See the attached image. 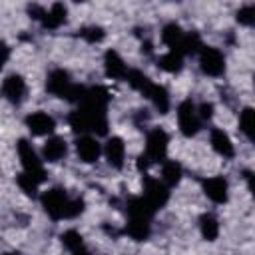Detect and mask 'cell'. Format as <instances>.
<instances>
[{
	"label": "cell",
	"instance_id": "obj_1",
	"mask_svg": "<svg viewBox=\"0 0 255 255\" xmlns=\"http://www.w3.org/2000/svg\"><path fill=\"white\" fill-rule=\"evenodd\" d=\"M40 203L44 207V211L54 219H74L84 211V199L82 197H70L66 193V189L62 187H52L46 189L40 195Z\"/></svg>",
	"mask_w": 255,
	"mask_h": 255
},
{
	"label": "cell",
	"instance_id": "obj_2",
	"mask_svg": "<svg viewBox=\"0 0 255 255\" xmlns=\"http://www.w3.org/2000/svg\"><path fill=\"white\" fill-rule=\"evenodd\" d=\"M70 128L82 135H106L108 133V114L106 110L90 108V106H80L68 116Z\"/></svg>",
	"mask_w": 255,
	"mask_h": 255
},
{
	"label": "cell",
	"instance_id": "obj_3",
	"mask_svg": "<svg viewBox=\"0 0 255 255\" xmlns=\"http://www.w3.org/2000/svg\"><path fill=\"white\" fill-rule=\"evenodd\" d=\"M46 90L56 96V98H62V100H70V102H78L84 98V92L86 88L84 86H78L72 82L70 74L66 70H52L48 80H46Z\"/></svg>",
	"mask_w": 255,
	"mask_h": 255
},
{
	"label": "cell",
	"instance_id": "obj_4",
	"mask_svg": "<svg viewBox=\"0 0 255 255\" xmlns=\"http://www.w3.org/2000/svg\"><path fill=\"white\" fill-rule=\"evenodd\" d=\"M16 151H18V157H20V163L24 167V173H28L30 177H34L38 183H44L46 181V169H44V163L42 159L38 157L36 149L32 147V143L28 139H18L16 143Z\"/></svg>",
	"mask_w": 255,
	"mask_h": 255
},
{
	"label": "cell",
	"instance_id": "obj_5",
	"mask_svg": "<svg viewBox=\"0 0 255 255\" xmlns=\"http://www.w3.org/2000/svg\"><path fill=\"white\" fill-rule=\"evenodd\" d=\"M167 145H169V135L161 128H153L147 131L145 137V157L151 163H163L167 155Z\"/></svg>",
	"mask_w": 255,
	"mask_h": 255
},
{
	"label": "cell",
	"instance_id": "obj_6",
	"mask_svg": "<svg viewBox=\"0 0 255 255\" xmlns=\"http://www.w3.org/2000/svg\"><path fill=\"white\" fill-rule=\"evenodd\" d=\"M201 124L203 122L199 120L197 106L191 100H183L177 106V126H179V131L185 137H193L201 129Z\"/></svg>",
	"mask_w": 255,
	"mask_h": 255
},
{
	"label": "cell",
	"instance_id": "obj_7",
	"mask_svg": "<svg viewBox=\"0 0 255 255\" xmlns=\"http://www.w3.org/2000/svg\"><path fill=\"white\" fill-rule=\"evenodd\" d=\"M199 56V68L205 76L211 78H219L225 72V56L219 48L213 46H201V50L197 52Z\"/></svg>",
	"mask_w": 255,
	"mask_h": 255
},
{
	"label": "cell",
	"instance_id": "obj_8",
	"mask_svg": "<svg viewBox=\"0 0 255 255\" xmlns=\"http://www.w3.org/2000/svg\"><path fill=\"white\" fill-rule=\"evenodd\" d=\"M141 197L157 211V209H161L169 201V187L161 179L145 177V181H143V195Z\"/></svg>",
	"mask_w": 255,
	"mask_h": 255
},
{
	"label": "cell",
	"instance_id": "obj_9",
	"mask_svg": "<svg viewBox=\"0 0 255 255\" xmlns=\"http://www.w3.org/2000/svg\"><path fill=\"white\" fill-rule=\"evenodd\" d=\"M26 92H28V86L20 74H10L2 80V94L10 104H16V106L22 104L26 98Z\"/></svg>",
	"mask_w": 255,
	"mask_h": 255
},
{
	"label": "cell",
	"instance_id": "obj_10",
	"mask_svg": "<svg viewBox=\"0 0 255 255\" xmlns=\"http://www.w3.org/2000/svg\"><path fill=\"white\" fill-rule=\"evenodd\" d=\"M201 187H203V193L207 199H211L213 203H225L227 197H229V185H227V179L221 177V175H211V177H205L201 181Z\"/></svg>",
	"mask_w": 255,
	"mask_h": 255
},
{
	"label": "cell",
	"instance_id": "obj_11",
	"mask_svg": "<svg viewBox=\"0 0 255 255\" xmlns=\"http://www.w3.org/2000/svg\"><path fill=\"white\" fill-rule=\"evenodd\" d=\"M26 128L30 129V133L32 135H38V137H42V135H50L54 129H56V120L50 116V114H46V112H32L30 116H26Z\"/></svg>",
	"mask_w": 255,
	"mask_h": 255
},
{
	"label": "cell",
	"instance_id": "obj_12",
	"mask_svg": "<svg viewBox=\"0 0 255 255\" xmlns=\"http://www.w3.org/2000/svg\"><path fill=\"white\" fill-rule=\"evenodd\" d=\"M76 153L84 163H94L102 155V145L94 135H80L76 139Z\"/></svg>",
	"mask_w": 255,
	"mask_h": 255
},
{
	"label": "cell",
	"instance_id": "obj_13",
	"mask_svg": "<svg viewBox=\"0 0 255 255\" xmlns=\"http://www.w3.org/2000/svg\"><path fill=\"white\" fill-rule=\"evenodd\" d=\"M102 151L106 153V159H108V163L112 167H116V169L124 167V163H126V143H124V139L120 135L108 137V141H106Z\"/></svg>",
	"mask_w": 255,
	"mask_h": 255
},
{
	"label": "cell",
	"instance_id": "obj_14",
	"mask_svg": "<svg viewBox=\"0 0 255 255\" xmlns=\"http://www.w3.org/2000/svg\"><path fill=\"white\" fill-rule=\"evenodd\" d=\"M104 72L112 80H126L129 70H128L124 58L116 50H108L106 56H104Z\"/></svg>",
	"mask_w": 255,
	"mask_h": 255
},
{
	"label": "cell",
	"instance_id": "obj_15",
	"mask_svg": "<svg viewBox=\"0 0 255 255\" xmlns=\"http://www.w3.org/2000/svg\"><path fill=\"white\" fill-rule=\"evenodd\" d=\"M209 141H211V147L215 149V153H219L221 157L231 159L235 155V145H233L229 133L223 131L221 128H213L209 131Z\"/></svg>",
	"mask_w": 255,
	"mask_h": 255
},
{
	"label": "cell",
	"instance_id": "obj_16",
	"mask_svg": "<svg viewBox=\"0 0 255 255\" xmlns=\"http://www.w3.org/2000/svg\"><path fill=\"white\" fill-rule=\"evenodd\" d=\"M66 153H68V143L60 135L48 137L44 147H42V157H44V161H50V163H56V161L64 159Z\"/></svg>",
	"mask_w": 255,
	"mask_h": 255
},
{
	"label": "cell",
	"instance_id": "obj_17",
	"mask_svg": "<svg viewBox=\"0 0 255 255\" xmlns=\"http://www.w3.org/2000/svg\"><path fill=\"white\" fill-rule=\"evenodd\" d=\"M66 14H68L66 6L60 4V2H56L48 10H44V16L40 18V22H42V26L46 30H56V28H60L66 22Z\"/></svg>",
	"mask_w": 255,
	"mask_h": 255
},
{
	"label": "cell",
	"instance_id": "obj_18",
	"mask_svg": "<svg viewBox=\"0 0 255 255\" xmlns=\"http://www.w3.org/2000/svg\"><path fill=\"white\" fill-rule=\"evenodd\" d=\"M145 98L153 104V108L159 112V114H167L169 112V106H171V100H169V92L159 86V84H151V88L147 90Z\"/></svg>",
	"mask_w": 255,
	"mask_h": 255
},
{
	"label": "cell",
	"instance_id": "obj_19",
	"mask_svg": "<svg viewBox=\"0 0 255 255\" xmlns=\"http://www.w3.org/2000/svg\"><path fill=\"white\" fill-rule=\"evenodd\" d=\"M151 233V221L149 219H137V217H128L126 223V235H129L133 241H145Z\"/></svg>",
	"mask_w": 255,
	"mask_h": 255
},
{
	"label": "cell",
	"instance_id": "obj_20",
	"mask_svg": "<svg viewBox=\"0 0 255 255\" xmlns=\"http://www.w3.org/2000/svg\"><path fill=\"white\" fill-rule=\"evenodd\" d=\"M183 36H185L183 28H181L179 24H175V22L165 24L163 30H161V42H163L171 52H177V50H179V44H181Z\"/></svg>",
	"mask_w": 255,
	"mask_h": 255
},
{
	"label": "cell",
	"instance_id": "obj_21",
	"mask_svg": "<svg viewBox=\"0 0 255 255\" xmlns=\"http://www.w3.org/2000/svg\"><path fill=\"white\" fill-rule=\"evenodd\" d=\"M183 177V169H181V163H177L175 159H165L161 163V181L167 185V187H173L181 181Z\"/></svg>",
	"mask_w": 255,
	"mask_h": 255
},
{
	"label": "cell",
	"instance_id": "obj_22",
	"mask_svg": "<svg viewBox=\"0 0 255 255\" xmlns=\"http://www.w3.org/2000/svg\"><path fill=\"white\" fill-rule=\"evenodd\" d=\"M199 231L205 241H215L219 237V219L213 213L199 215Z\"/></svg>",
	"mask_w": 255,
	"mask_h": 255
},
{
	"label": "cell",
	"instance_id": "obj_23",
	"mask_svg": "<svg viewBox=\"0 0 255 255\" xmlns=\"http://www.w3.org/2000/svg\"><path fill=\"white\" fill-rule=\"evenodd\" d=\"M157 66H159L163 72H167V74H177V72L183 68V56H179L177 52L167 50L165 54H161V56L157 58Z\"/></svg>",
	"mask_w": 255,
	"mask_h": 255
},
{
	"label": "cell",
	"instance_id": "obj_24",
	"mask_svg": "<svg viewBox=\"0 0 255 255\" xmlns=\"http://www.w3.org/2000/svg\"><path fill=\"white\" fill-rule=\"evenodd\" d=\"M126 82H128L133 90H137L141 96H145V94H147V90H149V88H151V84H153V82H151L143 72H139V70H129V72H128V76H126Z\"/></svg>",
	"mask_w": 255,
	"mask_h": 255
},
{
	"label": "cell",
	"instance_id": "obj_25",
	"mask_svg": "<svg viewBox=\"0 0 255 255\" xmlns=\"http://www.w3.org/2000/svg\"><path fill=\"white\" fill-rule=\"evenodd\" d=\"M239 128H241V131L245 133L247 139H253V128H255V114H253V108H245V110L239 114Z\"/></svg>",
	"mask_w": 255,
	"mask_h": 255
},
{
	"label": "cell",
	"instance_id": "obj_26",
	"mask_svg": "<svg viewBox=\"0 0 255 255\" xmlns=\"http://www.w3.org/2000/svg\"><path fill=\"white\" fill-rule=\"evenodd\" d=\"M60 239H62V245H64L68 251H74V249H78V247L84 245V237H82V233L76 231V229H66V231L60 235Z\"/></svg>",
	"mask_w": 255,
	"mask_h": 255
},
{
	"label": "cell",
	"instance_id": "obj_27",
	"mask_svg": "<svg viewBox=\"0 0 255 255\" xmlns=\"http://www.w3.org/2000/svg\"><path fill=\"white\" fill-rule=\"evenodd\" d=\"M16 183H18V187L28 195V197H36V193H38V181L34 179V177H30L28 173H18V177H16Z\"/></svg>",
	"mask_w": 255,
	"mask_h": 255
},
{
	"label": "cell",
	"instance_id": "obj_28",
	"mask_svg": "<svg viewBox=\"0 0 255 255\" xmlns=\"http://www.w3.org/2000/svg\"><path fill=\"white\" fill-rule=\"evenodd\" d=\"M80 38H84L90 44H98V42H102L106 38V30L102 26H96V24L94 26H86V28L80 30Z\"/></svg>",
	"mask_w": 255,
	"mask_h": 255
},
{
	"label": "cell",
	"instance_id": "obj_29",
	"mask_svg": "<svg viewBox=\"0 0 255 255\" xmlns=\"http://www.w3.org/2000/svg\"><path fill=\"white\" fill-rule=\"evenodd\" d=\"M237 22L243 24V26H253V22H255V8H253V4H245L243 8H239Z\"/></svg>",
	"mask_w": 255,
	"mask_h": 255
},
{
	"label": "cell",
	"instance_id": "obj_30",
	"mask_svg": "<svg viewBox=\"0 0 255 255\" xmlns=\"http://www.w3.org/2000/svg\"><path fill=\"white\" fill-rule=\"evenodd\" d=\"M197 114H199V120H201V122L209 120V118L213 116V104H209V102H203V104L197 108Z\"/></svg>",
	"mask_w": 255,
	"mask_h": 255
},
{
	"label": "cell",
	"instance_id": "obj_31",
	"mask_svg": "<svg viewBox=\"0 0 255 255\" xmlns=\"http://www.w3.org/2000/svg\"><path fill=\"white\" fill-rule=\"evenodd\" d=\"M8 58H10V48H8L6 44H0V70H2L4 64L8 62Z\"/></svg>",
	"mask_w": 255,
	"mask_h": 255
},
{
	"label": "cell",
	"instance_id": "obj_32",
	"mask_svg": "<svg viewBox=\"0 0 255 255\" xmlns=\"http://www.w3.org/2000/svg\"><path fill=\"white\" fill-rule=\"evenodd\" d=\"M149 165H151V161H149V159H147V157L141 153V155L137 157V169H139V171H145Z\"/></svg>",
	"mask_w": 255,
	"mask_h": 255
},
{
	"label": "cell",
	"instance_id": "obj_33",
	"mask_svg": "<svg viewBox=\"0 0 255 255\" xmlns=\"http://www.w3.org/2000/svg\"><path fill=\"white\" fill-rule=\"evenodd\" d=\"M72 255H92V251L90 249H86V245H82V247H78V249H74V251H70Z\"/></svg>",
	"mask_w": 255,
	"mask_h": 255
},
{
	"label": "cell",
	"instance_id": "obj_34",
	"mask_svg": "<svg viewBox=\"0 0 255 255\" xmlns=\"http://www.w3.org/2000/svg\"><path fill=\"white\" fill-rule=\"evenodd\" d=\"M4 255H20L18 251H8V253H4Z\"/></svg>",
	"mask_w": 255,
	"mask_h": 255
}]
</instances>
